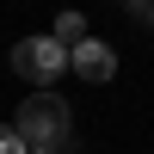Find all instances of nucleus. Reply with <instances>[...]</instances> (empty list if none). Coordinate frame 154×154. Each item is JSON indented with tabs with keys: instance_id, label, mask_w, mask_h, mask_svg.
Instances as JSON below:
<instances>
[{
	"instance_id": "1",
	"label": "nucleus",
	"mask_w": 154,
	"mask_h": 154,
	"mask_svg": "<svg viewBox=\"0 0 154 154\" xmlns=\"http://www.w3.org/2000/svg\"><path fill=\"white\" fill-rule=\"evenodd\" d=\"M12 136H19L31 154H62V148L74 142V111H68V99H56V93H31V99L19 105Z\"/></svg>"
},
{
	"instance_id": "2",
	"label": "nucleus",
	"mask_w": 154,
	"mask_h": 154,
	"mask_svg": "<svg viewBox=\"0 0 154 154\" xmlns=\"http://www.w3.org/2000/svg\"><path fill=\"white\" fill-rule=\"evenodd\" d=\"M12 68H19L31 86H43V93H49V80L68 74V49H62L56 37H25V43L12 49Z\"/></svg>"
},
{
	"instance_id": "3",
	"label": "nucleus",
	"mask_w": 154,
	"mask_h": 154,
	"mask_svg": "<svg viewBox=\"0 0 154 154\" xmlns=\"http://www.w3.org/2000/svg\"><path fill=\"white\" fill-rule=\"evenodd\" d=\"M68 68L80 74V80H111V74H117V56H111V43H99V37H80V43L68 49Z\"/></svg>"
},
{
	"instance_id": "4",
	"label": "nucleus",
	"mask_w": 154,
	"mask_h": 154,
	"mask_svg": "<svg viewBox=\"0 0 154 154\" xmlns=\"http://www.w3.org/2000/svg\"><path fill=\"white\" fill-rule=\"evenodd\" d=\"M49 37H56L62 49H74V43L86 37V19H80V12H62V19H56V31H49Z\"/></svg>"
},
{
	"instance_id": "5",
	"label": "nucleus",
	"mask_w": 154,
	"mask_h": 154,
	"mask_svg": "<svg viewBox=\"0 0 154 154\" xmlns=\"http://www.w3.org/2000/svg\"><path fill=\"white\" fill-rule=\"evenodd\" d=\"M0 154H25V142L12 136V123H0Z\"/></svg>"
},
{
	"instance_id": "6",
	"label": "nucleus",
	"mask_w": 154,
	"mask_h": 154,
	"mask_svg": "<svg viewBox=\"0 0 154 154\" xmlns=\"http://www.w3.org/2000/svg\"><path fill=\"white\" fill-rule=\"evenodd\" d=\"M136 19H148V25H154V6H136Z\"/></svg>"
},
{
	"instance_id": "7",
	"label": "nucleus",
	"mask_w": 154,
	"mask_h": 154,
	"mask_svg": "<svg viewBox=\"0 0 154 154\" xmlns=\"http://www.w3.org/2000/svg\"><path fill=\"white\" fill-rule=\"evenodd\" d=\"M25 154H31V148H25Z\"/></svg>"
}]
</instances>
